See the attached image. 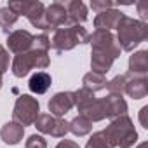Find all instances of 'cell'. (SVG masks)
I'll return each instance as SVG.
<instances>
[{
    "mask_svg": "<svg viewBox=\"0 0 148 148\" xmlns=\"http://www.w3.org/2000/svg\"><path fill=\"white\" fill-rule=\"evenodd\" d=\"M86 148H115V146L110 141V138L105 134V131H98L87 139Z\"/></svg>",
    "mask_w": 148,
    "mask_h": 148,
    "instance_id": "cell-22",
    "label": "cell"
},
{
    "mask_svg": "<svg viewBox=\"0 0 148 148\" xmlns=\"http://www.w3.org/2000/svg\"><path fill=\"white\" fill-rule=\"evenodd\" d=\"M7 47L14 54H23L32 51L33 47V35L28 30H16L7 35Z\"/></svg>",
    "mask_w": 148,
    "mask_h": 148,
    "instance_id": "cell-9",
    "label": "cell"
},
{
    "mask_svg": "<svg viewBox=\"0 0 148 148\" xmlns=\"http://www.w3.org/2000/svg\"><path fill=\"white\" fill-rule=\"evenodd\" d=\"M106 89L110 91V94L122 96V94H124V89H125V75H117V77H113V79L106 84Z\"/></svg>",
    "mask_w": 148,
    "mask_h": 148,
    "instance_id": "cell-25",
    "label": "cell"
},
{
    "mask_svg": "<svg viewBox=\"0 0 148 148\" xmlns=\"http://www.w3.org/2000/svg\"><path fill=\"white\" fill-rule=\"evenodd\" d=\"M125 14L120 12L119 9H108V11H103L99 12L96 18H94V28L96 30H106V32H112V30H117L120 19L124 18Z\"/></svg>",
    "mask_w": 148,
    "mask_h": 148,
    "instance_id": "cell-13",
    "label": "cell"
},
{
    "mask_svg": "<svg viewBox=\"0 0 148 148\" xmlns=\"http://www.w3.org/2000/svg\"><path fill=\"white\" fill-rule=\"evenodd\" d=\"M103 103V110H105V117L106 119H117L120 115H125L127 112V103L122 96H115V94H108L106 98H101Z\"/></svg>",
    "mask_w": 148,
    "mask_h": 148,
    "instance_id": "cell-15",
    "label": "cell"
},
{
    "mask_svg": "<svg viewBox=\"0 0 148 148\" xmlns=\"http://www.w3.org/2000/svg\"><path fill=\"white\" fill-rule=\"evenodd\" d=\"M47 106H49L51 115L63 119L73 106H75V103H73V92H71V91L56 92V94L49 99V105H47Z\"/></svg>",
    "mask_w": 148,
    "mask_h": 148,
    "instance_id": "cell-10",
    "label": "cell"
},
{
    "mask_svg": "<svg viewBox=\"0 0 148 148\" xmlns=\"http://www.w3.org/2000/svg\"><path fill=\"white\" fill-rule=\"evenodd\" d=\"M148 37V25L145 21L124 16L117 26V42L122 51H134L141 42H145Z\"/></svg>",
    "mask_w": 148,
    "mask_h": 148,
    "instance_id": "cell-2",
    "label": "cell"
},
{
    "mask_svg": "<svg viewBox=\"0 0 148 148\" xmlns=\"http://www.w3.org/2000/svg\"><path fill=\"white\" fill-rule=\"evenodd\" d=\"M82 84H84V86H82L84 89H87V91H91V92H98V91L106 89L108 80L105 79V75H99V73L89 71V73H86V75H84Z\"/></svg>",
    "mask_w": 148,
    "mask_h": 148,
    "instance_id": "cell-20",
    "label": "cell"
},
{
    "mask_svg": "<svg viewBox=\"0 0 148 148\" xmlns=\"http://www.w3.org/2000/svg\"><path fill=\"white\" fill-rule=\"evenodd\" d=\"M35 127L42 134H49L52 138H64L68 134V122L51 113H40L35 120Z\"/></svg>",
    "mask_w": 148,
    "mask_h": 148,
    "instance_id": "cell-8",
    "label": "cell"
},
{
    "mask_svg": "<svg viewBox=\"0 0 148 148\" xmlns=\"http://www.w3.org/2000/svg\"><path fill=\"white\" fill-rule=\"evenodd\" d=\"M136 148H148V143H146V141H143V143H139Z\"/></svg>",
    "mask_w": 148,
    "mask_h": 148,
    "instance_id": "cell-33",
    "label": "cell"
},
{
    "mask_svg": "<svg viewBox=\"0 0 148 148\" xmlns=\"http://www.w3.org/2000/svg\"><path fill=\"white\" fill-rule=\"evenodd\" d=\"M91 131H92V122H89V120H87L86 117H82V115H77L73 120L68 122V132L75 134V136H79V138L87 136Z\"/></svg>",
    "mask_w": 148,
    "mask_h": 148,
    "instance_id": "cell-21",
    "label": "cell"
},
{
    "mask_svg": "<svg viewBox=\"0 0 148 148\" xmlns=\"http://www.w3.org/2000/svg\"><path fill=\"white\" fill-rule=\"evenodd\" d=\"M2 84H4V82H2V77H0V87H2Z\"/></svg>",
    "mask_w": 148,
    "mask_h": 148,
    "instance_id": "cell-34",
    "label": "cell"
},
{
    "mask_svg": "<svg viewBox=\"0 0 148 148\" xmlns=\"http://www.w3.org/2000/svg\"><path fill=\"white\" fill-rule=\"evenodd\" d=\"M91 9L99 14L103 11L113 9V2H110V0H92V2H91Z\"/></svg>",
    "mask_w": 148,
    "mask_h": 148,
    "instance_id": "cell-29",
    "label": "cell"
},
{
    "mask_svg": "<svg viewBox=\"0 0 148 148\" xmlns=\"http://www.w3.org/2000/svg\"><path fill=\"white\" fill-rule=\"evenodd\" d=\"M66 9V25L64 26H71V25H82L84 21H87V7L80 0H71V2L63 4Z\"/></svg>",
    "mask_w": 148,
    "mask_h": 148,
    "instance_id": "cell-14",
    "label": "cell"
},
{
    "mask_svg": "<svg viewBox=\"0 0 148 148\" xmlns=\"http://www.w3.org/2000/svg\"><path fill=\"white\" fill-rule=\"evenodd\" d=\"M124 92L132 98V99H143L148 94V79L141 75H131L127 71L125 73V89Z\"/></svg>",
    "mask_w": 148,
    "mask_h": 148,
    "instance_id": "cell-11",
    "label": "cell"
},
{
    "mask_svg": "<svg viewBox=\"0 0 148 148\" xmlns=\"http://www.w3.org/2000/svg\"><path fill=\"white\" fill-rule=\"evenodd\" d=\"M146 115H148V106H143L139 110V122H141V125L145 129H148V119H146Z\"/></svg>",
    "mask_w": 148,
    "mask_h": 148,
    "instance_id": "cell-32",
    "label": "cell"
},
{
    "mask_svg": "<svg viewBox=\"0 0 148 148\" xmlns=\"http://www.w3.org/2000/svg\"><path fill=\"white\" fill-rule=\"evenodd\" d=\"M23 134H25V127L19 125L14 120L4 124L2 129H0V138H2V141L5 145H18V143H21Z\"/></svg>",
    "mask_w": 148,
    "mask_h": 148,
    "instance_id": "cell-16",
    "label": "cell"
},
{
    "mask_svg": "<svg viewBox=\"0 0 148 148\" xmlns=\"http://www.w3.org/2000/svg\"><path fill=\"white\" fill-rule=\"evenodd\" d=\"M32 49H37V51H45L49 52L51 49V40L45 33H40V35H33V47Z\"/></svg>",
    "mask_w": 148,
    "mask_h": 148,
    "instance_id": "cell-26",
    "label": "cell"
},
{
    "mask_svg": "<svg viewBox=\"0 0 148 148\" xmlns=\"http://www.w3.org/2000/svg\"><path fill=\"white\" fill-rule=\"evenodd\" d=\"M56 148H80L75 141H71V139H61L58 145H56Z\"/></svg>",
    "mask_w": 148,
    "mask_h": 148,
    "instance_id": "cell-31",
    "label": "cell"
},
{
    "mask_svg": "<svg viewBox=\"0 0 148 148\" xmlns=\"http://www.w3.org/2000/svg\"><path fill=\"white\" fill-rule=\"evenodd\" d=\"M7 7L11 11H14L18 16H26L28 21L38 28L47 32V25H45V5L38 0H12L7 4Z\"/></svg>",
    "mask_w": 148,
    "mask_h": 148,
    "instance_id": "cell-6",
    "label": "cell"
},
{
    "mask_svg": "<svg viewBox=\"0 0 148 148\" xmlns=\"http://www.w3.org/2000/svg\"><path fill=\"white\" fill-rule=\"evenodd\" d=\"M9 70V51L0 44V77Z\"/></svg>",
    "mask_w": 148,
    "mask_h": 148,
    "instance_id": "cell-28",
    "label": "cell"
},
{
    "mask_svg": "<svg viewBox=\"0 0 148 148\" xmlns=\"http://www.w3.org/2000/svg\"><path fill=\"white\" fill-rule=\"evenodd\" d=\"M38 115H40V103H38L37 98H33L30 94H21L16 99L14 110H12L14 122H18L19 125L26 127V125L35 124Z\"/></svg>",
    "mask_w": 148,
    "mask_h": 148,
    "instance_id": "cell-7",
    "label": "cell"
},
{
    "mask_svg": "<svg viewBox=\"0 0 148 148\" xmlns=\"http://www.w3.org/2000/svg\"><path fill=\"white\" fill-rule=\"evenodd\" d=\"M18 19H19V16L14 11H11L9 7H2V9H0V28H2L5 33L11 30V26H14V23Z\"/></svg>",
    "mask_w": 148,
    "mask_h": 148,
    "instance_id": "cell-23",
    "label": "cell"
},
{
    "mask_svg": "<svg viewBox=\"0 0 148 148\" xmlns=\"http://www.w3.org/2000/svg\"><path fill=\"white\" fill-rule=\"evenodd\" d=\"M105 134L110 138V141L117 148H131L138 141V132L134 129L132 120L127 115H120L113 119L110 125L105 129Z\"/></svg>",
    "mask_w": 148,
    "mask_h": 148,
    "instance_id": "cell-4",
    "label": "cell"
},
{
    "mask_svg": "<svg viewBox=\"0 0 148 148\" xmlns=\"http://www.w3.org/2000/svg\"><path fill=\"white\" fill-rule=\"evenodd\" d=\"M26 148H47V141L38 134H32L26 139Z\"/></svg>",
    "mask_w": 148,
    "mask_h": 148,
    "instance_id": "cell-27",
    "label": "cell"
},
{
    "mask_svg": "<svg viewBox=\"0 0 148 148\" xmlns=\"http://www.w3.org/2000/svg\"><path fill=\"white\" fill-rule=\"evenodd\" d=\"M89 44H91V70L94 73L105 75L112 70L113 61L122 52L117 37L106 30H94L92 35H89Z\"/></svg>",
    "mask_w": 148,
    "mask_h": 148,
    "instance_id": "cell-1",
    "label": "cell"
},
{
    "mask_svg": "<svg viewBox=\"0 0 148 148\" xmlns=\"http://www.w3.org/2000/svg\"><path fill=\"white\" fill-rule=\"evenodd\" d=\"M138 12H139V16H141V19L145 21V19H148V4L146 2H138Z\"/></svg>",
    "mask_w": 148,
    "mask_h": 148,
    "instance_id": "cell-30",
    "label": "cell"
},
{
    "mask_svg": "<svg viewBox=\"0 0 148 148\" xmlns=\"http://www.w3.org/2000/svg\"><path fill=\"white\" fill-rule=\"evenodd\" d=\"M96 98H94V92H91V91H87V89H84V87H80L79 91H75L73 92V103H75V106H77V110H82L84 106H87L91 101H94Z\"/></svg>",
    "mask_w": 148,
    "mask_h": 148,
    "instance_id": "cell-24",
    "label": "cell"
},
{
    "mask_svg": "<svg viewBox=\"0 0 148 148\" xmlns=\"http://www.w3.org/2000/svg\"><path fill=\"white\" fill-rule=\"evenodd\" d=\"M146 71H148V51H136L129 58V73L146 77Z\"/></svg>",
    "mask_w": 148,
    "mask_h": 148,
    "instance_id": "cell-17",
    "label": "cell"
},
{
    "mask_svg": "<svg viewBox=\"0 0 148 148\" xmlns=\"http://www.w3.org/2000/svg\"><path fill=\"white\" fill-rule=\"evenodd\" d=\"M51 84H52V79L47 71H37L32 75V79L28 82V87L33 94H44V92L49 91Z\"/></svg>",
    "mask_w": 148,
    "mask_h": 148,
    "instance_id": "cell-18",
    "label": "cell"
},
{
    "mask_svg": "<svg viewBox=\"0 0 148 148\" xmlns=\"http://www.w3.org/2000/svg\"><path fill=\"white\" fill-rule=\"evenodd\" d=\"M49 64H51L49 52L32 49V51H28V52L16 54V58L12 59L11 70H12V75H14V77L23 79V77H26L28 73H30V70H33V68L44 70V68H47Z\"/></svg>",
    "mask_w": 148,
    "mask_h": 148,
    "instance_id": "cell-5",
    "label": "cell"
},
{
    "mask_svg": "<svg viewBox=\"0 0 148 148\" xmlns=\"http://www.w3.org/2000/svg\"><path fill=\"white\" fill-rule=\"evenodd\" d=\"M45 25L47 30H58L66 25V9L61 2H54L45 7Z\"/></svg>",
    "mask_w": 148,
    "mask_h": 148,
    "instance_id": "cell-12",
    "label": "cell"
},
{
    "mask_svg": "<svg viewBox=\"0 0 148 148\" xmlns=\"http://www.w3.org/2000/svg\"><path fill=\"white\" fill-rule=\"evenodd\" d=\"M79 115L86 117L89 122H99V120L106 119V117H105V110H103V103H101V99H94V101H91L87 106H84L82 110H79Z\"/></svg>",
    "mask_w": 148,
    "mask_h": 148,
    "instance_id": "cell-19",
    "label": "cell"
},
{
    "mask_svg": "<svg viewBox=\"0 0 148 148\" xmlns=\"http://www.w3.org/2000/svg\"><path fill=\"white\" fill-rule=\"evenodd\" d=\"M49 40H51V47L56 52H66V51H71L79 44H89V33L82 25L61 26L54 30L52 38Z\"/></svg>",
    "mask_w": 148,
    "mask_h": 148,
    "instance_id": "cell-3",
    "label": "cell"
}]
</instances>
